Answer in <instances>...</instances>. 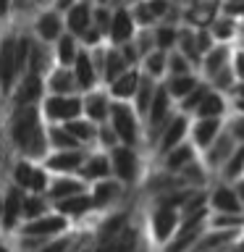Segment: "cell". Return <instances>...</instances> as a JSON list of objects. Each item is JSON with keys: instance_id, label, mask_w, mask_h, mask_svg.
Returning <instances> with one entry per match:
<instances>
[{"instance_id": "d6986e66", "label": "cell", "mask_w": 244, "mask_h": 252, "mask_svg": "<svg viewBox=\"0 0 244 252\" xmlns=\"http://www.w3.org/2000/svg\"><path fill=\"white\" fill-rule=\"evenodd\" d=\"M231 55H234V45L215 42L208 53H202V58H200V68H197L200 79H202V82H208V79L215 76L220 68L231 66Z\"/></svg>"}, {"instance_id": "ac0fdd59", "label": "cell", "mask_w": 244, "mask_h": 252, "mask_svg": "<svg viewBox=\"0 0 244 252\" xmlns=\"http://www.w3.org/2000/svg\"><path fill=\"white\" fill-rule=\"evenodd\" d=\"M220 129H223V118H200V116H194L192 121H189L186 139L194 145L197 153H202V150L220 134Z\"/></svg>"}, {"instance_id": "bcb514c9", "label": "cell", "mask_w": 244, "mask_h": 252, "mask_svg": "<svg viewBox=\"0 0 244 252\" xmlns=\"http://www.w3.org/2000/svg\"><path fill=\"white\" fill-rule=\"evenodd\" d=\"M194 66L189 63L179 50H168V61H165V76H173V74H192Z\"/></svg>"}, {"instance_id": "f5cc1de1", "label": "cell", "mask_w": 244, "mask_h": 252, "mask_svg": "<svg viewBox=\"0 0 244 252\" xmlns=\"http://www.w3.org/2000/svg\"><path fill=\"white\" fill-rule=\"evenodd\" d=\"M118 47V53H121V58L129 63V66H139V61H142V55H139V50L134 47V42L129 39V42H121V45H116Z\"/></svg>"}, {"instance_id": "8fae6325", "label": "cell", "mask_w": 244, "mask_h": 252, "mask_svg": "<svg viewBox=\"0 0 244 252\" xmlns=\"http://www.w3.org/2000/svg\"><path fill=\"white\" fill-rule=\"evenodd\" d=\"M63 231H68V218H63L61 213H42V216L27 220V223L21 226V236H58Z\"/></svg>"}, {"instance_id": "f907efd6", "label": "cell", "mask_w": 244, "mask_h": 252, "mask_svg": "<svg viewBox=\"0 0 244 252\" xmlns=\"http://www.w3.org/2000/svg\"><path fill=\"white\" fill-rule=\"evenodd\" d=\"M131 42H134V47L139 50V55H147V53L155 47V42H152V27L137 29V32H134V37H131Z\"/></svg>"}, {"instance_id": "ffe728a7", "label": "cell", "mask_w": 244, "mask_h": 252, "mask_svg": "<svg viewBox=\"0 0 244 252\" xmlns=\"http://www.w3.org/2000/svg\"><path fill=\"white\" fill-rule=\"evenodd\" d=\"M234 150H236V142L231 139V134H228L226 129H220L218 137L200 153L202 155V165L210 168V171H220V165L226 163V158L231 155Z\"/></svg>"}, {"instance_id": "680465c9", "label": "cell", "mask_w": 244, "mask_h": 252, "mask_svg": "<svg viewBox=\"0 0 244 252\" xmlns=\"http://www.w3.org/2000/svg\"><path fill=\"white\" fill-rule=\"evenodd\" d=\"M228 108L244 113V97H236V94H231V97H228Z\"/></svg>"}, {"instance_id": "816d5d0a", "label": "cell", "mask_w": 244, "mask_h": 252, "mask_svg": "<svg viewBox=\"0 0 244 252\" xmlns=\"http://www.w3.org/2000/svg\"><path fill=\"white\" fill-rule=\"evenodd\" d=\"M79 42H82V47H87V50H90V47H97V45L105 42V34H102V32L94 27V24H90V27H87L82 34H79Z\"/></svg>"}, {"instance_id": "4dcf8cb0", "label": "cell", "mask_w": 244, "mask_h": 252, "mask_svg": "<svg viewBox=\"0 0 244 252\" xmlns=\"http://www.w3.org/2000/svg\"><path fill=\"white\" fill-rule=\"evenodd\" d=\"M126 68H129V63L121 58L118 47L105 42V47H102V61H100V84L113 82V79L121 74V71H126Z\"/></svg>"}, {"instance_id": "f1b7e54d", "label": "cell", "mask_w": 244, "mask_h": 252, "mask_svg": "<svg viewBox=\"0 0 244 252\" xmlns=\"http://www.w3.org/2000/svg\"><path fill=\"white\" fill-rule=\"evenodd\" d=\"M228 113V94L223 92H215V90H210L208 87V92H205V97L200 100V105L194 108V116H200V118H226Z\"/></svg>"}, {"instance_id": "e575fe53", "label": "cell", "mask_w": 244, "mask_h": 252, "mask_svg": "<svg viewBox=\"0 0 244 252\" xmlns=\"http://www.w3.org/2000/svg\"><path fill=\"white\" fill-rule=\"evenodd\" d=\"M208 32L213 34L215 42H223V45H236L239 42V21L231 19L226 13H218L215 21L208 27Z\"/></svg>"}, {"instance_id": "52a82bcc", "label": "cell", "mask_w": 244, "mask_h": 252, "mask_svg": "<svg viewBox=\"0 0 244 252\" xmlns=\"http://www.w3.org/2000/svg\"><path fill=\"white\" fill-rule=\"evenodd\" d=\"M110 158V176L118 179L121 184H134L139 176V147L129 145H116L108 150Z\"/></svg>"}, {"instance_id": "484cf974", "label": "cell", "mask_w": 244, "mask_h": 252, "mask_svg": "<svg viewBox=\"0 0 244 252\" xmlns=\"http://www.w3.org/2000/svg\"><path fill=\"white\" fill-rule=\"evenodd\" d=\"M53 66H55L53 45H47V42H42V39L31 37L29 55H27V71H29V74H37V76H45Z\"/></svg>"}, {"instance_id": "f546056e", "label": "cell", "mask_w": 244, "mask_h": 252, "mask_svg": "<svg viewBox=\"0 0 244 252\" xmlns=\"http://www.w3.org/2000/svg\"><path fill=\"white\" fill-rule=\"evenodd\" d=\"M61 126H63V129H66L84 150H94V142H97V124H92L90 118H84V116H76V118H71V121L61 124Z\"/></svg>"}, {"instance_id": "2e32d148", "label": "cell", "mask_w": 244, "mask_h": 252, "mask_svg": "<svg viewBox=\"0 0 244 252\" xmlns=\"http://www.w3.org/2000/svg\"><path fill=\"white\" fill-rule=\"evenodd\" d=\"M137 32V24L131 19V11L129 5H116L113 13H110V24H108V34H105V42L108 45H121V42H129Z\"/></svg>"}, {"instance_id": "7c38bea8", "label": "cell", "mask_w": 244, "mask_h": 252, "mask_svg": "<svg viewBox=\"0 0 244 252\" xmlns=\"http://www.w3.org/2000/svg\"><path fill=\"white\" fill-rule=\"evenodd\" d=\"M87 150L84 147H74V150H50L42 160L47 173H76L79 165L84 163Z\"/></svg>"}, {"instance_id": "9a60e30c", "label": "cell", "mask_w": 244, "mask_h": 252, "mask_svg": "<svg viewBox=\"0 0 244 252\" xmlns=\"http://www.w3.org/2000/svg\"><path fill=\"white\" fill-rule=\"evenodd\" d=\"M205 194H208V210L226 213V216H242L244 213L239 197L234 192V184H228V181H220Z\"/></svg>"}, {"instance_id": "8992f818", "label": "cell", "mask_w": 244, "mask_h": 252, "mask_svg": "<svg viewBox=\"0 0 244 252\" xmlns=\"http://www.w3.org/2000/svg\"><path fill=\"white\" fill-rule=\"evenodd\" d=\"M179 24L189 29H208L220 13L223 0H179Z\"/></svg>"}, {"instance_id": "836d02e7", "label": "cell", "mask_w": 244, "mask_h": 252, "mask_svg": "<svg viewBox=\"0 0 244 252\" xmlns=\"http://www.w3.org/2000/svg\"><path fill=\"white\" fill-rule=\"evenodd\" d=\"M53 208H55V213H61L63 218L74 220V218H82V216H87V213L92 210V200H90L87 192H79V194L66 197V200L53 202Z\"/></svg>"}, {"instance_id": "ee69618b", "label": "cell", "mask_w": 244, "mask_h": 252, "mask_svg": "<svg viewBox=\"0 0 244 252\" xmlns=\"http://www.w3.org/2000/svg\"><path fill=\"white\" fill-rule=\"evenodd\" d=\"M223 129L231 134V139L236 142V145H244V113L228 108V113L223 118Z\"/></svg>"}, {"instance_id": "94428289", "label": "cell", "mask_w": 244, "mask_h": 252, "mask_svg": "<svg viewBox=\"0 0 244 252\" xmlns=\"http://www.w3.org/2000/svg\"><path fill=\"white\" fill-rule=\"evenodd\" d=\"M0 210H3V194H0Z\"/></svg>"}, {"instance_id": "9c48e42d", "label": "cell", "mask_w": 244, "mask_h": 252, "mask_svg": "<svg viewBox=\"0 0 244 252\" xmlns=\"http://www.w3.org/2000/svg\"><path fill=\"white\" fill-rule=\"evenodd\" d=\"M189 118L186 113H181V110H176L171 118H168V124L163 126V131L157 134V139H155V145H152V153L160 158L165 155L171 147H176L179 142H184L186 139V134H189Z\"/></svg>"}, {"instance_id": "11a10c76", "label": "cell", "mask_w": 244, "mask_h": 252, "mask_svg": "<svg viewBox=\"0 0 244 252\" xmlns=\"http://www.w3.org/2000/svg\"><path fill=\"white\" fill-rule=\"evenodd\" d=\"M194 45H197V50H200V55L202 53H208L213 45H215V39H213V34L208 29H194Z\"/></svg>"}, {"instance_id": "d4e9b609", "label": "cell", "mask_w": 244, "mask_h": 252, "mask_svg": "<svg viewBox=\"0 0 244 252\" xmlns=\"http://www.w3.org/2000/svg\"><path fill=\"white\" fill-rule=\"evenodd\" d=\"M42 82H45V94H74V92H79L71 66H58L55 63L42 76Z\"/></svg>"}, {"instance_id": "e7e4bbea", "label": "cell", "mask_w": 244, "mask_h": 252, "mask_svg": "<svg viewBox=\"0 0 244 252\" xmlns=\"http://www.w3.org/2000/svg\"><path fill=\"white\" fill-rule=\"evenodd\" d=\"M87 3H94V0H87Z\"/></svg>"}, {"instance_id": "74e56055", "label": "cell", "mask_w": 244, "mask_h": 252, "mask_svg": "<svg viewBox=\"0 0 244 252\" xmlns=\"http://www.w3.org/2000/svg\"><path fill=\"white\" fill-rule=\"evenodd\" d=\"M155 87H157L155 79H150V76H145V74L139 76L137 92H134V97H131V105H134V110H137V116H139V118H145L147 108H150V102H152Z\"/></svg>"}, {"instance_id": "ab89813d", "label": "cell", "mask_w": 244, "mask_h": 252, "mask_svg": "<svg viewBox=\"0 0 244 252\" xmlns=\"http://www.w3.org/2000/svg\"><path fill=\"white\" fill-rule=\"evenodd\" d=\"M218 173L223 181H228V184H234L239 176H244V145H236V150L226 158V163L220 165Z\"/></svg>"}, {"instance_id": "6125c7cd", "label": "cell", "mask_w": 244, "mask_h": 252, "mask_svg": "<svg viewBox=\"0 0 244 252\" xmlns=\"http://www.w3.org/2000/svg\"><path fill=\"white\" fill-rule=\"evenodd\" d=\"M76 252H90V250H87V247H82V250H76Z\"/></svg>"}, {"instance_id": "277c9868", "label": "cell", "mask_w": 244, "mask_h": 252, "mask_svg": "<svg viewBox=\"0 0 244 252\" xmlns=\"http://www.w3.org/2000/svg\"><path fill=\"white\" fill-rule=\"evenodd\" d=\"M11 179H13V187H19L21 192L45 194L50 173L45 171V165L39 163V160H29V158H16V160H13V168H11Z\"/></svg>"}, {"instance_id": "cb8c5ba5", "label": "cell", "mask_w": 244, "mask_h": 252, "mask_svg": "<svg viewBox=\"0 0 244 252\" xmlns=\"http://www.w3.org/2000/svg\"><path fill=\"white\" fill-rule=\"evenodd\" d=\"M123 192V184L118 179H100V181H92L90 187V200H92V210H102V208H110L118 197Z\"/></svg>"}, {"instance_id": "db71d44e", "label": "cell", "mask_w": 244, "mask_h": 252, "mask_svg": "<svg viewBox=\"0 0 244 252\" xmlns=\"http://www.w3.org/2000/svg\"><path fill=\"white\" fill-rule=\"evenodd\" d=\"M231 68H234V76H236V82H244V47H242V45H234Z\"/></svg>"}, {"instance_id": "ba28073f", "label": "cell", "mask_w": 244, "mask_h": 252, "mask_svg": "<svg viewBox=\"0 0 244 252\" xmlns=\"http://www.w3.org/2000/svg\"><path fill=\"white\" fill-rule=\"evenodd\" d=\"M27 29L31 32V37H37V39H42V42L53 45L55 39L66 32V27H63V13H58L50 5L39 8V11L31 16V21L27 24Z\"/></svg>"}, {"instance_id": "e0dca14e", "label": "cell", "mask_w": 244, "mask_h": 252, "mask_svg": "<svg viewBox=\"0 0 244 252\" xmlns=\"http://www.w3.org/2000/svg\"><path fill=\"white\" fill-rule=\"evenodd\" d=\"M179 208H173V205H165V202H157L155 205V210H152V216H150V226H152V234H155V239L157 242H168L173 231L179 228Z\"/></svg>"}, {"instance_id": "9f6ffc18", "label": "cell", "mask_w": 244, "mask_h": 252, "mask_svg": "<svg viewBox=\"0 0 244 252\" xmlns=\"http://www.w3.org/2000/svg\"><path fill=\"white\" fill-rule=\"evenodd\" d=\"M74 3H76V0H50V8H55L58 13H66Z\"/></svg>"}, {"instance_id": "44dd1931", "label": "cell", "mask_w": 244, "mask_h": 252, "mask_svg": "<svg viewBox=\"0 0 244 252\" xmlns=\"http://www.w3.org/2000/svg\"><path fill=\"white\" fill-rule=\"evenodd\" d=\"M79 179H84L87 184H92V181H100V179H108L110 176V158L105 150H87L84 155V163L79 165L76 171Z\"/></svg>"}, {"instance_id": "681fc988", "label": "cell", "mask_w": 244, "mask_h": 252, "mask_svg": "<svg viewBox=\"0 0 244 252\" xmlns=\"http://www.w3.org/2000/svg\"><path fill=\"white\" fill-rule=\"evenodd\" d=\"M110 13L113 8L110 5H100V3H92V24L97 27L102 34H108V24H110Z\"/></svg>"}, {"instance_id": "5b68a950", "label": "cell", "mask_w": 244, "mask_h": 252, "mask_svg": "<svg viewBox=\"0 0 244 252\" xmlns=\"http://www.w3.org/2000/svg\"><path fill=\"white\" fill-rule=\"evenodd\" d=\"M39 113L47 124H66L82 116V94H45L39 100Z\"/></svg>"}, {"instance_id": "5bb4252c", "label": "cell", "mask_w": 244, "mask_h": 252, "mask_svg": "<svg viewBox=\"0 0 244 252\" xmlns=\"http://www.w3.org/2000/svg\"><path fill=\"white\" fill-rule=\"evenodd\" d=\"M87 187L90 184L84 179H79L76 173H50L45 197H47V202H58V200H66L71 194L87 192Z\"/></svg>"}, {"instance_id": "6da1fadb", "label": "cell", "mask_w": 244, "mask_h": 252, "mask_svg": "<svg viewBox=\"0 0 244 252\" xmlns=\"http://www.w3.org/2000/svg\"><path fill=\"white\" fill-rule=\"evenodd\" d=\"M0 118L3 139H8L19 158L42 160L47 155V121L39 113V105H5Z\"/></svg>"}, {"instance_id": "6f0895ef", "label": "cell", "mask_w": 244, "mask_h": 252, "mask_svg": "<svg viewBox=\"0 0 244 252\" xmlns=\"http://www.w3.org/2000/svg\"><path fill=\"white\" fill-rule=\"evenodd\" d=\"M11 19V0H0V24H8Z\"/></svg>"}, {"instance_id": "91938a15", "label": "cell", "mask_w": 244, "mask_h": 252, "mask_svg": "<svg viewBox=\"0 0 244 252\" xmlns=\"http://www.w3.org/2000/svg\"><path fill=\"white\" fill-rule=\"evenodd\" d=\"M234 192H236V197H239V202H242V208H244V176H239L234 181Z\"/></svg>"}, {"instance_id": "b9f144b4", "label": "cell", "mask_w": 244, "mask_h": 252, "mask_svg": "<svg viewBox=\"0 0 244 252\" xmlns=\"http://www.w3.org/2000/svg\"><path fill=\"white\" fill-rule=\"evenodd\" d=\"M50 210V202H47L45 194H31V192H24L21 197V218L24 220H31L37 216Z\"/></svg>"}, {"instance_id": "be15d7a7", "label": "cell", "mask_w": 244, "mask_h": 252, "mask_svg": "<svg viewBox=\"0 0 244 252\" xmlns=\"http://www.w3.org/2000/svg\"><path fill=\"white\" fill-rule=\"evenodd\" d=\"M0 252H8V250H5V247H3V244H0Z\"/></svg>"}, {"instance_id": "7402d4cb", "label": "cell", "mask_w": 244, "mask_h": 252, "mask_svg": "<svg viewBox=\"0 0 244 252\" xmlns=\"http://www.w3.org/2000/svg\"><path fill=\"white\" fill-rule=\"evenodd\" d=\"M71 71H74V82H76L79 94L100 84L97 66H94V61H92V55H90V50H87V47H82V50H79L76 61L71 63Z\"/></svg>"}, {"instance_id": "7bdbcfd3", "label": "cell", "mask_w": 244, "mask_h": 252, "mask_svg": "<svg viewBox=\"0 0 244 252\" xmlns=\"http://www.w3.org/2000/svg\"><path fill=\"white\" fill-rule=\"evenodd\" d=\"M205 92H208V82H202V79H200V84H197L192 92H189V94H184V97H181V100L176 102V110H181V113H186L189 118H192L194 108L200 105V100L205 97Z\"/></svg>"}, {"instance_id": "8d00e7d4", "label": "cell", "mask_w": 244, "mask_h": 252, "mask_svg": "<svg viewBox=\"0 0 244 252\" xmlns=\"http://www.w3.org/2000/svg\"><path fill=\"white\" fill-rule=\"evenodd\" d=\"M165 61H168V53L160 50V47H152L147 55H142L139 71L145 76L155 79V82H163V76H165Z\"/></svg>"}, {"instance_id": "7a4b0ae2", "label": "cell", "mask_w": 244, "mask_h": 252, "mask_svg": "<svg viewBox=\"0 0 244 252\" xmlns=\"http://www.w3.org/2000/svg\"><path fill=\"white\" fill-rule=\"evenodd\" d=\"M108 126L118 137V145L129 147H142L145 145V131H142V118L137 116L131 102L110 100V113H108Z\"/></svg>"}, {"instance_id": "d590c367", "label": "cell", "mask_w": 244, "mask_h": 252, "mask_svg": "<svg viewBox=\"0 0 244 252\" xmlns=\"http://www.w3.org/2000/svg\"><path fill=\"white\" fill-rule=\"evenodd\" d=\"M79 50H82V42H79V37L68 34V32H63V34L53 42V58L58 66H71V63L76 61Z\"/></svg>"}, {"instance_id": "60d3db41", "label": "cell", "mask_w": 244, "mask_h": 252, "mask_svg": "<svg viewBox=\"0 0 244 252\" xmlns=\"http://www.w3.org/2000/svg\"><path fill=\"white\" fill-rule=\"evenodd\" d=\"M74 147H82V145L61 124H47V153L50 150H74Z\"/></svg>"}, {"instance_id": "4fadbf2b", "label": "cell", "mask_w": 244, "mask_h": 252, "mask_svg": "<svg viewBox=\"0 0 244 252\" xmlns=\"http://www.w3.org/2000/svg\"><path fill=\"white\" fill-rule=\"evenodd\" d=\"M110 113V94L102 84L82 92V116L90 118L92 124H105Z\"/></svg>"}, {"instance_id": "83f0119b", "label": "cell", "mask_w": 244, "mask_h": 252, "mask_svg": "<svg viewBox=\"0 0 244 252\" xmlns=\"http://www.w3.org/2000/svg\"><path fill=\"white\" fill-rule=\"evenodd\" d=\"M90 24H92V3H87V0H76V3L63 13V27H66V32L74 37L82 34Z\"/></svg>"}, {"instance_id": "03108f58", "label": "cell", "mask_w": 244, "mask_h": 252, "mask_svg": "<svg viewBox=\"0 0 244 252\" xmlns=\"http://www.w3.org/2000/svg\"><path fill=\"white\" fill-rule=\"evenodd\" d=\"M0 27H3V24H0Z\"/></svg>"}, {"instance_id": "7dc6e473", "label": "cell", "mask_w": 244, "mask_h": 252, "mask_svg": "<svg viewBox=\"0 0 244 252\" xmlns=\"http://www.w3.org/2000/svg\"><path fill=\"white\" fill-rule=\"evenodd\" d=\"M74 247H76L74 236H71V234L66 236V231H63L58 236H50V239H47L37 252H74Z\"/></svg>"}, {"instance_id": "d6a6232c", "label": "cell", "mask_w": 244, "mask_h": 252, "mask_svg": "<svg viewBox=\"0 0 244 252\" xmlns=\"http://www.w3.org/2000/svg\"><path fill=\"white\" fill-rule=\"evenodd\" d=\"M163 90L171 94L173 102H179L184 94H189L194 90L197 84H200V74L197 71H192V74H173V76H163Z\"/></svg>"}, {"instance_id": "603a6c76", "label": "cell", "mask_w": 244, "mask_h": 252, "mask_svg": "<svg viewBox=\"0 0 244 252\" xmlns=\"http://www.w3.org/2000/svg\"><path fill=\"white\" fill-rule=\"evenodd\" d=\"M139 76H142V71L139 66H129L126 71H121L113 82H108V84H102L108 90L110 94V100H121V102H131L134 97V92H137V84H139Z\"/></svg>"}, {"instance_id": "30bf717a", "label": "cell", "mask_w": 244, "mask_h": 252, "mask_svg": "<svg viewBox=\"0 0 244 252\" xmlns=\"http://www.w3.org/2000/svg\"><path fill=\"white\" fill-rule=\"evenodd\" d=\"M45 97V82L37 74H24L19 82L13 84L11 94L5 97L3 105H39V100Z\"/></svg>"}, {"instance_id": "4316f807", "label": "cell", "mask_w": 244, "mask_h": 252, "mask_svg": "<svg viewBox=\"0 0 244 252\" xmlns=\"http://www.w3.org/2000/svg\"><path fill=\"white\" fill-rule=\"evenodd\" d=\"M200 158V153L194 150V145L189 139L184 142H179L176 147H171L165 155H160V165H163V171H168V173H179L184 165H189L192 160H197Z\"/></svg>"}, {"instance_id": "3957f363", "label": "cell", "mask_w": 244, "mask_h": 252, "mask_svg": "<svg viewBox=\"0 0 244 252\" xmlns=\"http://www.w3.org/2000/svg\"><path fill=\"white\" fill-rule=\"evenodd\" d=\"M176 113V102L171 100V94L163 90V84L157 82L155 87V94H152V102H150L145 118H142V131H145V145L152 147L157 134L163 131V126L168 124V118Z\"/></svg>"}, {"instance_id": "f6af8a7d", "label": "cell", "mask_w": 244, "mask_h": 252, "mask_svg": "<svg viewBox=\"0 0 244 252\" xmlns=\"http://www.w3.org/2000/svg\"><path fill=\"white\" fill-rule=\"evenodd\" d=\"M129 223V218H126V213H116V216H110L105 223L100 226V244H105V242H110L113 236L121 231V228Z\"/></svg>"}, {"instance_id": "1f68e13d", "label": "cell", "mask_w": 244, "mask_h": 252, "mask_svg": "<svg viewBox=\"0 0 244 252\" xmlns=\"http://www.w3.org/2000/svg\"><path fill=\"white\" fill-rule=\"evenodd\" d=\"M21 197L24 192L19 187H8V192L3 194V210H0V223L3 228H16L21 220Z\"/></svg>"}, {"instance_id": "f35d334b", "label": "cell", "mask_w": 244, "mask_h": 252, "mask_svg": "<svg viewBox=\"0 0 244 252\" xmlns=\"http://www.w3.org/2000/svg\"><path fill=\"white\" fill-rule=\"evenodd\" d=\"M176 37H179V24L157 21L152 27V42H155V47H160V50H165V53L176 47Z\"/></svg>"}, {"instance_id": "c3c4849f", "label": "cell", "mask_w": 244, "mask_h": 252, "mask_svg": "<svg viewBox=\"0 0 244 252\" xmlns=\"http://www.w3.org/2000/svg\"><path fill=\"white\" fill-rule=\"evenodd\" d=\"M116 145H118V137L113 134V129L108 126V121L105 124H97V142H94V147L105 150V153H108V150H113Z\"/></svg>"}]
</instances>
